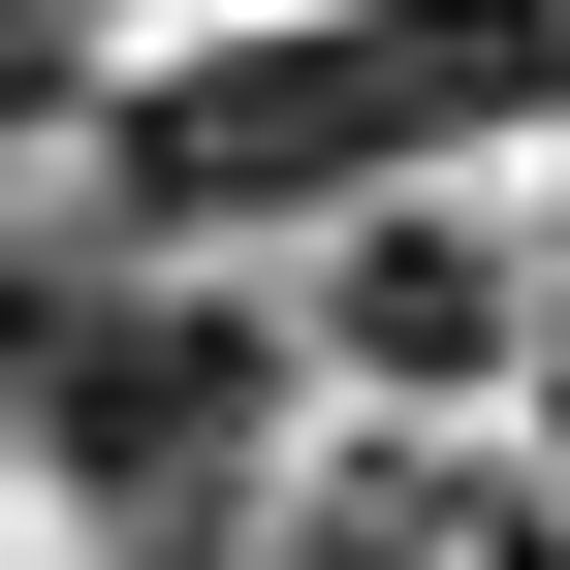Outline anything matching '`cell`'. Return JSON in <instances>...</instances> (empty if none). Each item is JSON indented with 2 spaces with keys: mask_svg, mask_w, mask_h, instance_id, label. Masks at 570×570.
<instances>
[{
  "mask_svg": "<svg viewBox=\"0 0 570 570\" xmlns=\"http://www.w3.org/2000/svg\"><path fill=\"white\" fill-rule=\"evenodd\" d=\"M508 96H570V0H348V32L190 63L127 159H159V223H254V190H381V159H444V127H508Z\"/></svg>",
  "mask_w": 570,
  "mask_h": 570,
  "instance_id": "6da1fadb",
  "label": "cell"
},
{
  "mask_svg": "<svg viewBox=\"0 0 570 570\" xmlns=\"http://www.w3.org/2000/svg\"><path fill=\"white\" fill-rule=\"evenodd\" d=\"M32 444L96 475V508H223V444H254V317H32Z\"/></svg>",
  "mask_w": 570,
  "mask_h": 570,
  "instance_id": "7a4b0ae2",
  "label": "cell"
},
{
  "mask_svg": "<svg viewBox=\"0 0 570 570\" xmlns=\"http://www.w3.org/2000/svg\"><path fill=\"white\" fill-rule=\"evenodd\" d=\"M317 317H348V381H508V254L475 223H348Z\"/></svg>",
  "mask_w": 570,
  "mask_h": 570,
  "instance_id": "3957f363",
  "label": "cell"
},
{
  "mask_svg": "<svg viewBox=\"0 0 570 570\" xmlns=\"http://www.w3.org/2000/svg\"><path fill=\"white\" fill-rule=\"evenodd\" d=\"M63 32H96V0H0V96H63Z\"/></svg>",
  "mask_w": 570,
  "mask_h": 570,
  "instance_id": "277c9868",
  "label": "cell"
},
{
  "mask_svg": "<svg viewBox=\"0 0 570 570\" xmlns=\"http://www.w3.org/2000/svg\"><path fill=\"white\" fill-rule=\"evenodd\" d=\"M0 381H32V285H0Z\"/></svg>",
  "mask_w": 570,
  "mask_h": 570,
  "instance_id": "5b68a950",
  "label": "cell"
},
{
  "mask_svg": "<svg viewBox=\"0 0 570 570\" xmlns=\"http://www.w3.org/2000/svg\"><path fill=\"white\" fill-rule=\"evenodd\" d=\"M539 412H570V348H539Z\"/></svg>",
  "mask_w": 570,
  "mask_h": 570,
  "instance_id": "8992f818",
  "label": "cell"
}]
</instances>
